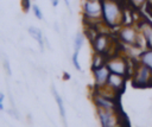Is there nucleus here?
<instances>
[{
	"mask_svg": "<svg viewBox=\"0 0 152 127\" xmlns=\"http://www.w3.org/2000/svg\"><path fill=\"white\" fill-rule=\"evenodd\" d=\"M102 20L109 27H116L124 21V13L115 0H102Z\"/></svg>",
	"mask_w": 152,
	"mask_h": 127,
	"instance_id": "nucleus-1",
	"label": "nucleus"
},
{
	"mask_svg": "<svg viewBox=\"0 0 152 127\" xmlns=\"http://www.w3.org/2000/svg\"><path fill=\"white\" fill-rule=\"evenodd\" d=\"M82 8L87 20L102 19V0H84Z\"/></svg>",
	"mask_w": 152,
	"mask_h": 127,
	"instance_id": "nucleus-2",
	"label": "nucleus"
},
{
	"mask_svg": "<svg viewBox=\"0 0 152 127\" xmlns=\"http://www.w3.org/2000/svg\"><path fill=\"white\" fill-rule=\"evenodd\" d=\"M152 80V69H150L148 66L140 64L135 70H134V75H133V84L135 87H146L150 84Z\"/></svg>",
	"mask_w": 152,
	"mask_h": 127,
	"instance_id": "nucleus-3",
	"label": "nucleus"
},
{
	"mask_svg": "<svg viewBox=\"0 0 152 127\" xmlns=\"http://www.w3.org/2000/svg\"><path fill=\"white\" fill-rule=\"evenodd\" d=\"M97 109L102 127H121V122L119 116L115 114V109H106L102 107H97Z\"/></svg>",
	"mask_w": 152,
	"mask_h": 127,
	"instance_id": "nucleus-4",
	"label": "nucleus"
},
{
	"mask_svg": "<svg viewBox=\"0 0 152 127\" xmlns=\"http://www.w3.org/2000/svg\"><path fill=\"white\" fill-rule=\"evenodd\" d=\"M139 33L132 26H124L119 31V38L121 42L128 45H137L139 42Z\"/></svg>",
	"mask_w": 152,
	"mask_h": 127,
	"instance_id": "nucleus-5",
	"label": "nucleus"
},
{
	"mask_svg": "<svg viewBox=\"0 0 152 127\" xmlns=\"http://www.w3.org/2000/svg\"><path fill=\"white\" fill-rule=\"evenodd\" d=\"M106 65L108 66V69L110 70V72L124 75V76L127 72V63L121 57H112L110 59L107 61Z\"/></svg>",
	"mask_w": 152,
	"mask_h": 127,
	"instance_id": "nucleus-6",
	"label": "nucleus"
},
{
	"mask_svg": "<svg viewBox=\"0 0 152 127\" xmlns=\"http://www.w3.org/2000/svg\"><path fill=\"white\" fill-rule=\"evenodd\" d=\"M109 46H110V39L104 33H99L97 37L93 40V47H94V51L96 53L104 55L108 51Z\"/></svg>",
	"mask_w": 152,
	"mask_h": 127,
	"instance_id": "nucleus-7",
	"label": "nucleus"
},
{
	"mask_svg": "<svg viewBox=\"0 0 152 127\" xmlns=\"http://www.w3.org/2000/svg\"><path fill=\"white\" fill-rule=\"evenodd\" d=\"M109 75H110V70L108 69V66L106 64L100 66V68H97V69H94V77H95L96 87L106 85Z\"/></svg>",
	"mask_w": 152,
	"mask_h": 127,
	"instance_id": "nucleus-8",
	"label": "nucleus"
},
{
	"mask_svg": "<svg viewBox=\"0 0 152 127\" xmlns=\"http://www.w3.org/2000/svg\"><path fill=\"white\" fill-rule=\"evenodd\" d=\"M107 84L112 89H114L115 91L120 93L124 89V87H125V76L124 75L110 72L109 77H108V81H107Z\"/></svg>",
	"mask_w": 152,
	"mask_h": 127,
	"instance_id": "nucleus-9",
	"label": "nucleus"
},
{
	"mask_svg": "<svg viewBox=\"0 0 152 127\" xmlns=\"http://www.w3.org/2000/svg\"><path fill=\"white\" fill-rule=\"evenodd\" d=\"M140 33L144 37V40L146 43V45L152 49V24L150 23H141L140 24Z\"/></svg>",
	"mask_w": 152,
	"mask_h": 127,
	"instance_id": "nucleus-10",
	"label": "nucleus"
},
{
	"mask_svg": "<svg viewBox=\"0 0 152 127\" xmlns=\"http://www.w3.org/2000/svg\"><path fill=\"white\" fill-rule=\"evenodd\" d=\"M94 102L96 103L97 107H102V108H106V109H115V102L114 100L112 99H108V97H104L100 94H96L94 96Z\"/></svg>",
	"mask_w": 152,
	"mask_h": 127,
	"instance_id": "nucleus-11",
	"label": "nucleus"
},
{
	"mask_svg": "<svg viewBox=\"0 0 152 127\" xmlns=\"http://www.w3.org/2000/svg\"><path fill=\"white\" fill-rule=\"evenodd\" d=\"M28 33H30V36H31L32 38H34V39L38 42V44H39V46H40V51H43V50H44V43H43V34H42V31H40L38 27L30 26V27H28Z\"/></svg>",
	"mask_w": 152,
	"mask_h": 127,
	"instance_id": "nucleus-12",
	"label": "nucleus"
},
{
	"mask_svg": "<svg viewBox=\"0 0 152 127\" xmlns=\"http://www.w3.org/2000/svg\"><path fill=\"white\" fill-rule=\"evenodd\" d=\"M52 94H53V96H55V100H56V102H57V106H58V108H59V113H61V116H62V119H63L64 126L66 127V122H65V109H64V104H63V101H62L61 96H59V95H58V93L56 91L55 87H52Z\"/></svg>",
	"mask_w": 152,
	"mask_h": 127,
	"instance_id": "nucleus-13",
	"label": "nucleus"
},
{
	"mask_svg": "<svg viewBox=\"0 0 152 127\" xmlns=\"http://www.w3.org/2000/svg\"><path fill=\"white\" fill-rule=\"evenodd\" d=\"M140 62H141V64H144V65L148 66L150 69H152V49L141 52V55H140Z\"/></svg>",
	"mask_w": 152,
	"mask_h": 127,
	"instance_id": "nucleus-14",
	"label": "nucleus"
},
{
	"mask_svg": "<svg viewBox=\"0 0 152 127\" xmlns=\"http://www.w3.org/2000/svg\"><path fill=\"white\" fill-rule=\"evenodd\" d=\"M83 43H84V36L82 33H76L75 40H74V49H75V51H80L81 47L83 46Z\"/></svg>",
	"mask_w": 152,
	"mask_h": 127,
	"instance_id": "nucleus-15",
	"label": "nucleus"
},
{
	"mask_svg": "<svg viewBox=\"0 0 152 127\" xmlns=\"http://www.w3.org/2000/svg\"><path fill=\"white\" fill-rule=\"evenodd\" d=\"M104 65V59H103V55L102 53H95L94 56V61H93V70L97 69L100 66Z\"/></svg>",
	"mask_w": 152,
	"mask_h": 127,
	"instance_id": "nucleus-16",
	"label": "nucleus"
},
{
	"mask_svg": "<svg viewBox=\"0 0 152 127\" xmlns=\"http://www.w3.org/2000/svg\"><path fill=\"white\" fill-rule=\"evenodd\" d=\"M78 52L80 51H74V55H72V64H74V66L77 69V70H82L81 69V65H80V63H78Z\"/></svg>",
	"mask_w": 152,
	"mask_h": 127,
	"instance_id": "nucleus-17",
	"label": "nucleus"
},
{
	"mask_svg": "<svg viewBox=\"0 0 152 127\" xmlns=\"http://www.w3.org/2000/svg\"><path fill=\"white\" fill-rule=\"evenodd\" d=\"M32 9H33V13H34L36 18H38L39 20H42V19H43V13H42L39 6H38V5H33V6H32Z\"/></svg>",
	"mask_w": 152,
	"mask_h": 127,
	"instance_id": "nucleus-18",
	"label": "nucleus"
},
{
	"mask_svg": "<svg viewBox=\"0 0 152 127\" xmlns=\"http://www.w3.org/2000/svg\"><path fill=\"white\" fill-rule=\"evenodd\" d=\"M131 2H132V5H134L135 7H140V6H142L145 2H146V0H129Z\"/></svg>",
	"mask_w": 152,
	"mask_h": 127,
	"instance_id": "nucleus-19",
	"label": "nucleus"
},
{
	"mask_svg": "<svg viewBox=\"0 0 152 127\" xmlns=\"http://www.w3.org/2000/svg\"><path fill=\"white\" fill-rule=\"evenodd\" d=\"M21 6H23V8H24V11H28V8H30V0H23V2H21Z\"/></svg>",
	"mask_w": 152,
	"mask_h": 127,
	"instance_id": "nucleus-20",
	"label": "nucleus"
},
{
	"mask_svg": "<svg viewBox=\"0 0 152 127\" xmlns=\"http://www.w3.org/2000/svg\"><path fill=\"white\" fill-rule=\"evenodd\" d=\"M4 66H5V70H6V72L8 74V75H11V68H10V64H8V61L5 58L4 59Z\"/></svg>",
	"mask_w": 152,
	"mask_h": 127,
	"instance_id": "nucleus-21",
	"label": "nucleus"
},
{
	"mask_svg": "<svg viewBox=\"0 0 152 127\" xmlns=\"http://www.w3.org/2000/svg\"><path fill=\"white\" fill-rule=\"evenodd\" d=\"M4 99H5V95L1 93L0 94V109H4Z\"/></svg>",
	"mask_w": 152,
	"mask_h": 127,
	"instance_id": "nucleus-22",
	"label": "nucleus"
},
{
	"mask_svg": "<svg viewBox=\"0 0 152 127\" xmlns=\"http://www.w3.org/2000/svg\"><path fill=\"white\" fill-rule=\"evenodd\" d=\"M51 1V5L53 6V7H57V5H58V2H59V0H50Z\"/></svg>",
	"mask_w": 152,
	"mask_h": 127,
	"instance_id": "nucleus-23",
	"label": "nucleus"
},
{
	"mask_svg": "<svg viewBox=\"0 0 152 127\" xmlns=\"http://www.w3.org/2000/svg\"><path fill=\"white\" fill-rule=\"evenodd\" d=\"M64 2H65V5H66L68 7H70V4H69V0H64Z\"/></svg>",
	"mask_w": 152,
	"mask_h": 127,
	"instance_id": "nucleus-24",
	"label": "nucleus"
}]
</instances>
